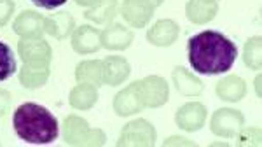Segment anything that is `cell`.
Returning a JSON list of instances; mask_svg holds the SVG:
<instances>
[{
  "label": "cell",
  "mask_w": 262,
  "mask_h": 147,
  "mask_svg": "<svg viewBox=\"0 0 262 147\" xmlns=\"http://www.w3.org/2000/svg\"><path fill=\"white\" fill-rule=\"evenodd\" d=\"M187 58L196 74L217 75L232 69L238 58V48L222 32L205 30L189 39Z\"/></svg>",
  "instance_id": "6da1fadb"
},
{
  "label": "cell",
  "mask_w": 262,
  "mask_h": 147,
  "mask_svg": "<svg viewBox=\"0 0 262 147\" xmlns=\"http://www.w3.org/2000/svg\"><path fill=\"white\" fill-rule=\"evenodd\" d=\"M12 126L21 140L33 145H46L58 138L60 124L49 109L35 102H25L14 111Z\"/></svg>",
  "instance_id": "7a4b0ae2"
},
{
  "label": "cell",
  "mask_w": 262,
  "mask_h": 147,
  "mask_svg": "<svg viewBox=\"0 0 262 147\" xmlns=\"http://www.w3.org/2000/svg\"><path fill=\"white\" fill-rule=\"evenodd\" d=\"M63 142L67 145H105L107 135L103 130L91 128L84 117L70 114L63 121Z\"/></svg>",
  "instance_id": "3957f363"
},
{
  "label": "cell",
  "mask_w": 262,
  "mask_h": 147,
  "mask_svg": "<svg viewBox=\"0 0 262 147\" xmlns=\"http://www.w3.org/2000/svg\"><path fill=\"white\" fill-rule=\"evenodd\" d=\"M18 56L23 65L32 69H49L53 49L44 40V37H23L18 42Z\"/></svg>",
  "instance_id": "277c9868"
},
{
  "label": "cell",
  "mask_w": 262,
  "mask_h": 147,
  "mask_svg": "<svg viewBox=\"0 0 262 147\" xmlns=\"http://www.w3.org/2000/svg\"><path fill=\"white\" fill-rule=\"evenodd\" d=\"M158 133L156 128L152 126L147 119H135L128 123L122 128L121 137L117 140V145L121 147H147V145H154Z\"/></svg>",
  "instance_id": "5b68a950"
},
{
  "label": "cell",
  "mask_w": 262,
  "mask_h": 147,
  "mask_svg": "<svg viewBox=\"0 0 262 147\" xmlns=\"http://www.w3.org/2000/svg\"><path fill=\"white\" fill-rule=\"evenodd\" d=\"M138 91L142 96L143 107L156 109L163 107L170 98V86H168L166 79L161 75H147L142 81H138Z\"/></svg>",
  "instance_id": "8992f818"
},
{
  "label": "cell",
  "mask_w": 262,
  "mask_h": 147,
  "mask_svg": "<svg viewBox=\"0 0 262 147\" xmlns=\"http://www.w3.org/2000/svg\"><path fill=\"white\" fill-rule=\"evenodd\" d=\"M245 124V116L236 109H217L210 119V128L213 135L222 138H232Z\"/></svg>",
  "instance_id": "52a82bcc"
},
{
  "label": "cell",
  "mask_w": 262,
  "mask_h": 147,
  "mask_svg": "<svg viewBox=\"0 0 262 147\" xmlns=\"http://www.w3.org/2000/svg\"><path fill=\"white\" fill-rule=\"evenodd\" d=\"M206 107L201 102H187L177 111L175 123L184 132H200L206 123Z\"/></svg>",
  "instance_id": "ba28073f"
},
{
  "label": "cell",
  "mask_w": 262,
  "mask_h": 147,
  "mask_svg": "<svg viewBox=\"0 0 262 147\" xmlns=\"http://www.w3.org/2000/svg\"><path fill=\"white\" fill-rule=\"evenodd\" d=\"M156 7L150 0H124L121 6V16L133 28H145L154 16Z\"/></svg>",
  "instance_id": "9c48e42d"
},
{
  "label": "cell",
  "mask_w": 262,
  "mask_h": 147,
  "mask_svg": "<svg viewBox=\"0 0 262 147\" xmlns=\"http://www.w3.org/2000/svg\"><path fill=\"white\" fill-rule=\"evenodd\" d=\"M135 33L133 30L126 28L121 23H112L107 28L100 32V44L101 48L108 49V51H124L133 44Z\"/></svg>",
  "instance_id": "30bf717a"
},
{
  "label": "cell",
  "mask_w": 262,
  "mask_h": 147,
  "mask_svg": "<svg viewBox=\"0 0 262 147\" xmlns=\"http://www.w3.org/2000/svg\"><path fill=\"white\" fill-rule=\"evenodd\" d=\"M143 103H142V96L138 91V81H133L131 84L121 90L119 93L114 98V112L121 117H128L135 116L138 112L143 111Z\"/></svg>",
  "instance_id": "8fae6325"
},
{
  "label": "cell",
  "mask_w": 262,
  "mask_h": 147,
  "mask_svg": "<svg viewBox=\"0 0 262 147\" xmlns=\"http://www.w3.org/2000/svg\"><path fill=\"white\" fill-rule=\"evenodd\" d=\"M180 35V27L173 19H159L149 28L147 40L156 48H170Z\"/></svg>",
  "instance_id": "7c38bea8"
},
{
  "label": "cell",
  "mask_w": 262,
  "mask_h": 147,
  "mask_svg": "<svg viewBox=\"0 0 262 147\" xmlns=\"http://www.w3.org/2000/svg\"><path fill=\"white\" fill-rule=\"evenodd\" d=\"M72 48L79 54H93L101 48L100 32L93 25H82L72 32Z\"/></svg>",
  "instance_id": "4fadbf2b"
},
{
  "label": "cell",
  "mask_w": 262,
  "mask_h": 147,
  "mask_svg": "<svg viewBox=\"0 0 262 147\" xmlns=\"http://www.w3.org/2000/svg\"><path fill=\"white\" fill-rule=\"evenodd\" d=\"M101 65H103V84L108 86H119L131 74L129 61L122 56H107L101 60Z\"/></svg>",
  "instance_id": "5bb4252c"
},
{
  "label": "cell",
  "mask_w": 262,
  "mask_h": 147,
  "mask_svg": "<svg viewBox=\"0 0 262 147\" xmlns=\"http://www.w3.org/2000/svg\"><path fill=\"white\" fill-rule=\"evenodd\" d=\"M219 12V0H189L185 16L194 25H206L215 19Z\"/></svg>",
  "instance_id": "9a60e30c"
},
{
  "label": "cell",
  "mask_w": 262,
  "mask_h": 147,
  "mask_svg": "<svg viewBox=\"0 0 262 147\" xmlns=\"http://www.w3.org/2000/svg\"><path fill=\"white\" fill-rule=\"evenodd\" d=\"M14 33L23 39V37H42L44 33V18L37 11H23L18 14L12 25Z\"/></svg>",
  "instance_id": "2e32d148"
},
{
  "label": "cell",
  "mask_w": 262,
  "mask_h": 147,
  "mask_svg": "<svg viewBox=\"0 0 262 147\" xmlns=\"http://www.w3.org/2000/svg\"><path fill=\"white\" fill-rule=\"evenodd\" d=\"M215 93H217L219 98L224 100V102L236 103V102H239V100H243L245 95H247V82H245L239 75H234V74L226 75V77L217 82Z\"/></svg>",
  "instance_id": "e0dca14e"
},
{
  "label": "cell",
  "mask_w": 262,
  "mask_h": 147,
  "mask_svg": "<svg viewBox=\"0 0 262 147\" xmlns=\"http://www.w3.org/2000/svg\"><path fill=\"white\" fill-rule=\"evenodd\" d=\"M75 19L69 11H60L44 18V32L58 40H63L74 32Z\"/></svg>",
  "instance_id": "ac0fdd59"
},
{
  "label": "cell",
  "mask_w": 262,
  "mask_h": 147,
  "mask_svg": "<svg viewBox=\"0 0 262 147\" xmlns=\"http://www.w3.org/2000/svg\"><path fill=\"white\" fill-rule=\"evenodd\" d=\"M171 81L175 84L177 91L184 96H200L205 91V84L184 67H175L173 69Z\"/></svg>",
  "instance_id": "d6986e66"
},
{
  "label": "cell",
  "mask_w": 262,
  "mask_h": 147,
  "mask_svg": "<svg viewBox=\"0 0 262 147\" xmlns=\"http://www.w3.org/2000/svg\"><path fill=\"white\" fill-rule=\"evenodd\" d=\"M98 102V88L88 82H79L72 88L69 95V103L75 111H90Z\"/></svg>",
  "instance_id": "ffe728a7"
},
{
  "label": "cell",
  "mask_w": 262,
  "mask_h": 147,
  "mask_svg": "<svg viewBox=\"0 0 262 147\" xmlns=\"http://www.w3.org/2000/svg\"><path fill=\"white\" fill-rule=\"evenodd\" d=\"M117 11H119V2L117 0H98L91 7H86L84 18L96 25L112 23L114 18L117 16Z\"/></svg>",
  "instance_id": "44dd1931"
},
{
  "label": "cell",
  "mask_w": 262,
  "mask_h": 147,
  "mask_svg": "<svg viewBox=\"0 0 262 147\" xmlns=\"http://www.w3.org/2000/svg\"><path fill=\"white\" fill-rule=\"evenodd\" d=\"M75 81L93 86H103V65L101 60H84L75 67Z\"/></svg>",
  "instance_id": "7402d4cb"
},
{
  "label": "cell",
  "mask_w": 262,
  "mask_h": 147,
  "mask_svg": "<svg viewBox=\"0 0 262 147\" xmlns=\"http://www.w3.org/2000/svg\"><path fill=\"white\" fill-rule=\"evenodd\" d=\"M51 75L49 69H32V67L23 65L19 69V82L23 84L28 90H37V88H42L46 82H48Z\"/></svg>",
  "instance_id": "603a6c76"
},
{
  "label": "cell",
  "mask_w": 262,
  "mask_h": 147,
  "mask_svg": "<svg viewBox=\"0 0 262 147\" xmlns=\"http://www.w3.org/2000/svg\"><path fill=\"white\" fill-rule=\"evenodd\" d=\"M243 61L248 69L260 70V67H262V39H260V35L250 37V39L245 42Z\"/></svg>",
  "instance_id": "cb8c5ba5"
},
{
  "label": "cell",
  "mask_w": 262,
  "mask_h": 147,
  "mask_svg": "<svg viewBox=\"0 0 262 147\" xmlns=\"http://www.w3.org/2000/svg\"><path fill=\"white\" fill-rule=\"evenodd\" d=\"M16 70H18V63H16L14 51L6 42L0 40V82L12 77Z\"/></svg>",
  "instance_id": "d4e9b609"
},
{
  "label": "cell",
  "mask_w": 262,
  "mask_h": 147,
  "mask_svg": "<svg viewBox=\"0 0 262 147\" xmlns=\"http://www.w3.org/2000/svg\"><path fill=\"white\" fill-rule=\"evenodd\" d=\"M238 140L236 144L238 145H255L259 147L260 145V128L259 126H242L238 133H236Z\"/></svg>",
  "instance_id": "484cf974"
},
{
  "label": "cell",
  "mask_w": 262,
  "mask_h": 147,
  "mask_svg": "<svg viewBox=\"0 0 262 147\" xmlns=\"http://www.w3.org/2000/svg\"><path fill=\"white\" fill-rule=\"evenodd\" d=\"M14 0H0V27H6L14 14Z\"/></svg>",
  "instance_id": "4316f807"
},
{
  "label": "cell",
  "mask_w": 262,
  "mask_h": 147,
  "mask_svg": "<svg viewBox=\"0 0 262 147\" xmlns=\"http://www.w3.org/2000/svg\"><path fill=\"white\" fill-rule=\"evenodd\" d=\"M32 4H35L37 7H40V9H48V11H54L58 9V7L65 6L67 0H30Z\"/></svg>",
  "instance_id": "83f0119b"
},
{
  "label": "cell",
  "mask_w": 262,
  "mask_h": 147,
  "mask_svg": "<svg viewBox=\"0 0 262 147\" xmlns=\"http://www.w3.org/2000/svg\"><path fill=\"white\" fill-rule=\"evenodd\" d=\"M11 107V93L4 88H0V117H4L9 112Z\"/></svg>",
  "instance_id": "f1b7e54d"
},
{
  "label": "cell",
  "mask_w": 262,
  "mask_h": 147,
  "mask_svg": "<svg viewBox=\"0 0 262 147\" xmlns=\"http://www.w3.org/2000/svg\"><path fill=\"white\" fill-rule=\"evenodd\" d=\"M164 145H194V142H191L189 138H184V137H170L164 140Z\"/></svg>",
  "instance_id": "f546056e"
},
{
  "label": "cell",
  "mask_w": 262,
  "mask_h": 147,
  "mask_svg": "<svg viewBox=\"0 0 262 147\" xmlns=\"http://www.w3.org/2000/svg\"><path fill=\"white\" fill-rule=\"evenodd\" d=\"M77 6H82V7H91L93 4H96L98 0H74Z\"/></svg>",
  "instance_id": "4dcf8cb0"
},
{
  "label": "cell",
  "mask_w": 262,
  "mask_h": 147,
  "mask_svg": "<svg viewBox=\"0 0 262 147\" xmlns=\"http://www.w3.org/2000/svg\"><path fill=\"white\" fill-rule=\"evenodd\" d=\"M255 90H257V95L260 96V77L257 75V79H255Z\"/></svg>",
  "instance_id": "1f68e13d"
},
{
  "label": "cell",
  "mask_w": 262,
  "mask_h": 147,
  "mask_svg": "<svg viewBox=\"0 0 262 147\" xmlns=\"http://www.w3.org/2000/svg\"><path fill=\"white\" fill-rule=\"evenodd\" d=\"M163 2H164V0H150V4H152V6H154V7H159Z\"/></svg>",
  "instance_id": "d6a6232c"
}]
</instances>
